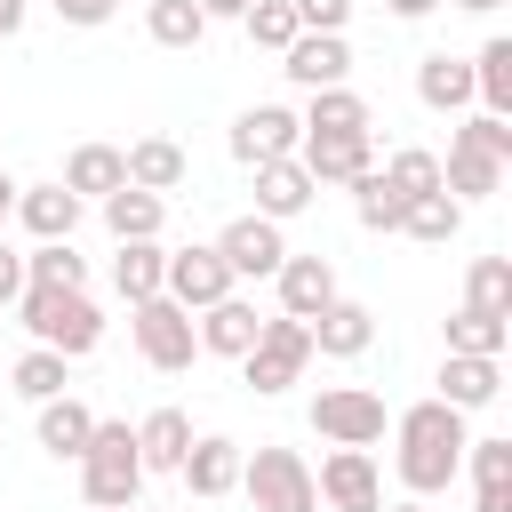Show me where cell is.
<instances>
[{
    "instance_id": "obj_1",
    "label": "cell",
    "mask_w": 512,
    "mask_h": 512,
    "mask_svg": "<svg viewBox=\"0 0 512 512\" xmlns=\"http://www.w3.org/2000/svg\"><path fill=\"white\" fill-rule=\"evenodd\" d=\"M392 464H400V488L408 496H440L456 472H464V408H448V400H416V408H400L392 416Z\"/></svg>"
},
{
    "instance_id": "obj_2",
    "label": "cell",
    "mask_w": 512,
    "mask_h": 512,
    "mask_svg": "<svg viewBox=\"0 0 512 512\" xmlns=\"http://www.w3.org/2000/svg\"><path fill=\"white\" fill-rule=\"evenodd\" d=\"M504 168H512V120H496V112H472L456 136H448V160H440V192L464 208V200H488L496 184H504Z\"/></svg>"
},
{
    "instance_id": "obj_3",
    "label": "cell",
    "mask_w": 512,
    "mask_h": 512,
    "mask_svg": "<svg viewBox=\"0 0 512 512\" xmlns=\"http://www.w3.org/2000/svg\"><path fill=\"white\" fill-rule=\"evenodd\" d=\"M16 320L32 328V344H48L64 360H80V352L104 344V312H96L88 288H24L16 296Z\"/></svg>"
},
{
    "instance_id": "obj_4",
    "label": "cell",
    "mask_w": 512,
    "mask_h": 512,
    "mask_svg": "<svg viewBox=\"0 0 512 512\" xmlns=\"http://www.w3.org/2000/svg\"><path fill=\"white\" fill-rule=\"evenodd\" d=\"M136 488H144V456H136V432L96 416L88 432V456H80V496L104 504V512H136Z\"/></svg>"
},
{
    "instance_id": "obj_5",
    "label": "cell",
    "mask_w": 512,
    "mask_h": 512,
    "mask_svg": "<svg viewBox=\"0 0 512 512\" xmlns=\"http://www.w3.org/2000/svg\"><path fill=\"white\" fill-rule=\"evenodd\" d=\"M240 496L256 512H320V488H312V464L280 440H264L256 456H240Z\"/></svg>"
},
{
    "instance_id": "obj_6",
    "label": "cell",
    "mask_w": 512,
    "mask_h": 512,
    "mask_svg": "<svg viewBox=\"0 0 512 512\" xmlns=\"http://www.w3.org/2000/svg\"><path fill=\"white\" fill-rule=\"evenodd\" d=\"M128 336H136L144 368H160V376H176V368H192V360H200V328H192V312H184V304H168V296L128 304Z\"/></svg>"
},
{
    "instance_id": "obj_7",
    "label": "cell",
    "mask_w": 512,
    "mask_h": 512,
    "mask_svg": "<svg viewBox=\"0 0 512 512\" xmlns=\"http://www.w3.org/2000/svg\"><path fill=\"white\" fill-rule=\"evenodd\" d=\"M304 368H312V328L288 320V312H272V320L256 328V344L240 352V376H248L256 392H288V384H304Z\"/></svg>"
},
{
    "instance_id": "obj_8",
    "label": "cell",
    "mask_w": 512,
    "mask_h": 512,
    "mask_svg": "<svg viewBox=\"0 0 512 512\" xmlns=\"http://www.w3.org/2000/svg\"><path fill=\"white\" fill-rule=\"evenodd\" d=\"M384 392H368V384H320L312 392V432L328 440V448H376L384 440Z\"/></svg>"
},
{
    "instance_id": "obj_9",
    "label": "cell",
    "mask_w": 512,
    "mask_h": 512,
    "mask_svg": "<svg viewBox=\"0 0 512 512\" xmlns=\"http://www.w3.org/2000/svg\"><path fill=\"white\" fill-rule=\"evenodd\" d=\"M240 280L224 272V256L208 248V240H192V248H168V272H160V296L168 304H184V312H208V304H224Z\"/></svg>"
},
{
    "instance_id": "obj_10",
    "label": "cell",
    "mask_w": 512,
    "mask_h": 512,
    "mask_svg": "<svg viewBox=\"0 0 512 512\" xmlns=\"http://www.w3.org/2000/svg\"><path fill=\"white\" fill-rule=\"evenodd\" d=\"M312 488H320L328 512H384V472H376L368 448H328L320 472H312Z\"/></svg>"
},
{
    "instance_id": "obj_11",
    "label": "cell",
    "mask_w": 512,
    "mask_h": 512,
    "mask_svg": "<svg viewBox=\"0 0 512 512\" xmlns=\"http://www.w3.org/2000/svg\"><path fill=\"white\" fill-rule=\"evenodd\" d=\"M296 144H304V120H296L288 104H248V112L232 120V160H240V168L296 160Z\"/></svg>"
},
{
    "instance_id": "obj_12",
    "label": "cell",
    "mask_w": 512,
    "mask_h": 512,
    "mask_svg": "<svg viewBox=\"0 0 512 512\" xmlns=\"http://www.w3.org/2000/svg\"><path fill=\"white\" fill-rule=\"evenodd\" d=\"M208 248L224 256V272H232V280H272V272H280V256H288V240H280V224H272V216H232Z\"/></svg>"
},
{
    "instance_id": "obj_13",
    "label": "cell",
    "mask_w": 512,
    "mask_h": 512,
    "mask_svg": "<svg viewBox=\"0 0 512 512\" xmlns=\"http://www.w3.org/2000/svg\"><path fill=\"white\" fill-rule=\"evenodd\" d=\"M280 72H288L296 88H344V80H352V40H344V32H296V40L280 48Z\"/></svg>"
},
{
    "instance_id": "obj_14",
    "label": "cell",
    "mask_w": 512,
    "mask_h": 512,
    "mask_svg": "<svg viewBox=\"0 0 512 512\" xmlns=\"http://www.w3.org/2000/svg\"><path fill=\"white\" fill-rule=\"evenodd\" d=\"M272 288H280V312H288V320H312V312H328V304L344 296V288H336V264H328V256H296V248L280 256Z\"/></svg>"
},
{
    "instance_id": "obj_15",
    "label": "cell",
    "mask_w": 512,
    "mask_h": 512,
    "mask_svg": "<svg viewBox=\"0 0 512 512\" xmlns=\"http://www.w3.org/2000/svg\"><path fill=\"white\" fill-rule=\"evenodd\" d=\"M240 440H224V432H200L192 448H184V464H176V480L192 488V496H232L240 488Z\"/></svg>"
},
{
    "instance_id": "obj_16",
    "label": "cell",
    "mask_w": 512,
    "mask_h": 512,
    "mask_svg": "<svg viewBox=\"0 0 512 512\" xmlns=\"http://www.w3.org/2000/svg\"><path fill=\"white\" fill-rule=\"evenodd\" d=\"M296 160H304L312 184H360V176L376 168V144H368V136H304Z\"/></svg>"
},
{
    "instance_id": "obj_17",
    "label": "cell",
    "mask_w": 512,
    "mask_h": 512,
    "mask_svg": "<svg viewBox=\"0 0 512 512\" xmlns=\"http://www.w3.org/2000/svg\"><path fill=\"white\" fill-rule=\"evenodd\" d=\"M192 328H200V352H216V360H240L248 344H256V328H264V312L232 288L224 304H208V312H192Z\"/></svg>"
},
{
    "instance_id": "obj_18",
    "label": "cell",
    "mask_w": 512,
    "mask_h": 512,
    "mask_svg": "<svg viewBox=\"0 0 512 512\" xmlns=\"http://www.w3.org/2000/svg\"><path fill=\"white\" fill-rule=\"evenodd\" d=\"M304 328H312V352H328V360H360V352L376 344V312H368V304H352V296H336V304H328V312H312Z\"/></svg>"
},
{
    "instance_id": "obj_19",
    "label": "cell",
    "mask_w": 512,
    "mask_h": 512,
    "mask_svg": "<svg viewBox=\"0 0 512 512\" xmlns=\"http://www.w3.org/2000/svg\"><path fill=\"white\" fill-rule=\"evenodd\" d=\"M40 448L56 456V464H80L88 456V432H96V408L88 400H72V392H56V400H40Z\"/></svg>"
},
{
    "instance_id": "obj_20",
    "label": "cell",
    "mask_w": 512,
    "mask_h": 512,
    "mask_svg": "<svg viewBox=\"0 0 512 512\" xmlns=\"http://www.w3.org/2000/svg\"><path fill=\"white\" fill-rule=\"evenodd\" d=\"M120 160H128V184H136V192H160V200L192 176V160H184V144H176V136H136Z\"/></svg>"
},
{
    "instance_id": "obj_21",
    "label": "cell",
    "mask_w": 512,
    "mask_h": 512,
    "mask_svg": "<svg viewBox=\"0 0 512 512\" xmlns=\"http://www.w3.org/2000/svg\"><path fill=\"white\" fill-rule=\"evenodd\" d=\"M312 200H320V184L304 176V160H264V168H256V216L288 224V216H304Z\"/></svg>"
},
{
    "instance_id": "obj_22",
    "label": "cell",
    "mask_w": 512,
    "mask_h": 512,
    "mask_svg": "<svg viewBox=\"0 0 512 512\" xmlns=\"http://www.w3.org/2000/svg\"><path fill=\"white\" fill-rule=\"evenodd\" d=\"M80 208H88V200H72L64 184H16V224H24L32 240H72Z\"/></svg>"
},
{
    "instance_id": "obj_23",
    "label": "cell",
    "mask_w": 512,
    "mask_h": 512,
    "mask_svg": "<svg viewBox=\"0 0 512 512\" xmlns=\"http://www.w3.org/2000/svg\"><path fill=\"white\" fill-rule=\"evenodd\" d=\"M296 120H304V136H368L376 128V112H368L360 88H312V104Z\"/></svg>"
},
{
    "instance_id": "obj_24",
    "label": "cell",
    "mask_w": 512,
    "mask_h": 512,
    "mask_svg": "<svg viewBox=\"0 0 512 512\" xmlns=\"http://www.w3.org/2000/svg\"><path fill=\"white\" fill-rule=\"evenodd\" d=\"M56 184H64L72 200H104V192L128 184V160H120V144H72V160H64Z\"/></svg>"
},
{
    "instance_id": "obj_25",
    "label": "cell",
    "mask_w": 512,
    "mask_h": 512,
    "mask_svg": "<svg viewBox=\"0 0 512 512\" xmlns=\"http://www.w3.org/2000/svg\"><path fill=\"white\" fill-rule=\"evenodd\" d=\"M496 392H504V368H496V360H472V352H448V360H440V392H432V400H448V408L472 416V408H488Z\"/></svg>"
},
{
    "instance_id": "obj_26",
    "label": "cell",
    "mask_w": 512,
    "mask_h": 512,
    "mask_svg": "<svg viewBox=\"0 0 512 512\" xmlns=\"http://www.w3.org/2000/svg\"><path fill=\"white\" fill-rule=\"evenodd\" d=\"M96 208H104V232H112V240H160V224H168V200H160V192H136V184L104 192Z\"/></svg>"
},
{
    "instance_id": "obj_27",
    "label": "cell",
    "mask_w": 512,
    "mask_h": 512,
    "mask_svg": "<svg viewBox=\"0 0 512 512\" xmlns=\"http://www.w3.org/2000/svg\"><path fill=\"white\" fill-rule=\"evenodd\" d=\"M192 440H200V432H192L184 408H152V416L136 424V456H144V472H176Z\"/></svg>"
},
{
    "instance_id": "obj_28",
    "label": "cell",
    "mask_w": 512,
    "mask_h": 512,
    "mask_svg": "<svg viewBox=\"0 0 512 512\" xmlns=\"http://www.w3.org/2000/svg\"><path fill=\"white\" fill-rule=\"evenodd\" d=\"M472 456V512H512V440H464Z\"/></svg>"
},
{
    "instance_id": "obj_29",
    "label": "cell",
    "mask_w": 512,
    "mask_h": 512,
    "mask_svg": "<svg viewBox=\"0 0 512 512\" xmlns=\"http://www.w3.org/2000/svg\"><path fill=\"white\" fill-rule=\"evenodd\" d=\"M472 104L496 112V120H512V40L504 32L480 40V56H472Z\"/></svg>"
},
{
    "instance_id": "obj_30",
    "label": "cell",
    "mask_w": 512,
    "mask_h": 512,
    "mask_svg": "<svg viewBox=\"0 0 512 512\" xmlns=\"http://www.w3.org/2000/svg\"><path fill=\"white\" fill-rule=\"evenodd\" d=\"M416 96H424L432 112H464V104H472V64L448 56V48H432V56L416 64Z\"/></svg>"
},
{
    "instance_id": "obj_31",
    "label": "cell",
    "mask_w": 512,
    "mask_h": 512,
    "mask_svg": "<svg viewBox=\"0 0 512 512\" xmlns=\"http://www.w3.org/2000/svg\"><path fill=\"white\" fill-rule=\"evenodd\" d=\"M160 272H168V248H160V240H120V256H112V288H120L128 304L160 296Z\"/></svg>"
},
{
    "instance_id": "obj_32",
    "label": "cell",
    "mask_w": 512,
    "mask_h": 512,
    "mask_svg": "<svg viewBox=\"0 0 512 512\" xmlns=\"http://www.w3.org/2000/svg\"><path fill=\"white\" fill-rule=\"evenodd\" d=\"M464 312L512 320V256H472V272H464Z\"/></svg>"
},
{
    "instance_id": "obj_33",
    "label": "cell",
    "mask_w": 512,
    "mask_h": 512,
    "mask_svg": "<svg viewBox=\"0 0 512 512\" xmlns=\"http://www.w3.org/2000/svg\"><path fill=\"white\" fill-rule=\"evenodd\" d=\"M64 368H72L64 352H48V344H32V352H24L16 368H8V384H16V400H32V408H40V400H56V392L72 384Z\"/></svg>"
},
{
    "instance_id": "obj_34",
    "label": "cell",
    "mask_w": 512,
    "mask_h": 512,
    "mask_svg": "<svg viewBox=\"0 0 512 512\" xmlns=\"http://www.w3.org/2000/svg\"><path fill=\"white\" fill-rule=\"evenodd\" d=\"M144 32L160 48H200L208 40V16H200V0H152L144 8Z\"/></svg>"
},
{
    "instance_id": "obj_35",
    "label": "cell",
    "mask_w": 512,
    "mask_h": 512,
    "mask_svg": "<svg viewBox=\"0 0 512 512\" xmlns=\"http://www.w3.org/2000/svg\"><path fill=\"white\" fill-rule=\"evenodd\" d=\"M376 176H384L400 200H432V192H440V152H416V144H400V152H392Z\"/></svg>"
},
{
    "instance_id": "obj_36",
    "label": "cell",
    "mask_w": 512,
    "mask_h": 512,
    "mask_svg": "<svg viewBox=\"0 0 512 512\" xmlns=\"http://www.w3.org/2000/svg\"><path fill=\"white\" fill-rule=\"evenodd\" d=\"M24 288H88V264L72 256V240H40L24 256Z\"/></svg>"
},
{
    "instance_id": "obj_37",
    "label": "cell",
    "mask_w": 512,
    "mask_h": 512,
    "mask_svg": "<svg viewBox=\"0 0 512 512\" xmlns=\"http://www.w3.org/2000/svg\"><path fill=\"white\" fill-rule=\"evenodd\" d=\"M352 208H360V224H368V232H400V224H408V200H400V192H392L376 168L352 184Z\"/></svg>"
},
{
    "instance_id": "obj_38",
    "label": "cell",
    "mask_w": 512,
    "mask_h": 512,
    "mask_svg": "<svg viewBox=\"0 0 512 512\" xmlns=\"http://www.w3.org/2000/svg\"><path fill=\"white\" fill-rule=\"evenodd\" d=\"M400 232L440 248V240H456V232H464V208H456L448 192H432V200H408V224H400Z\"/></svg>"
},
{
    "instance_id": "obj_39",
    "label": "cell",
    "mask_w": 512,
    "mask_h": 512,
    "mask_svg": "<svg viewBox=\"0 0 512 512\" xmlns=\"http://www.w3.org/2000/svg\"><path fill=\"white\" fill-rule=\"evenodd\" d=\"M448 352L504 360V320H488V312H456V320H448Z\"/></svg>"
},
{
    "instance_id": "obj_40",
    "label": "cell",
    "mask_w": 512,
    "mask_h": 512,
    "mask_svg": "<svg viewBox=\"0 0 512 512\" xmlns=\"http://www.w3.org/2000/svg\"><path fill=\"white\" fill-rule=\"evenodd\" d=\"M240 24H248V40H256V48H272V56L296 40V8H288V0H248V16H240Z\"/></svg>"
},
{
    "instance_id": "obj_41",
    "label": "cell",
    "mask_w": 512,
    "mask_h": 512,
    "mask_svg": "<svg viewBox=\"0 0 512 512\" xmlns=\"http://www.w3.org/2000/svg\"><path fill=\"white\" fill-rule=\"evenodd\" d=\"M296 8V32H344V16H352V0H288Z\"/></svg>"
},
{
    "instance_id": "obj_42",
    "label": "cell",
    "mask_w": 512,
    "mask_h": 512,
    "mask_svg": "<svg viewBox=\"0 0 512 512\" xmlns=\"http://www.w3.org/2000/svg\"><path fill=\"white\" fill-rule=\"evenodd\" d=\"M48 8H56L64 24H112V8H120V0H48Z\"/></svg>"
},
{
    "instance_id": "obj_43",
    "label": "cell",
    "mask_w": 512,
    "mask_h": 512,
    "mask_svg": "<svg viewBox=\"0 0 512 512\" xmlns=\"http://www.w3.org/2000/svg\"><path fill=\"white\" fill-rule=\"evenodd\" d=\"M16 296H24V256L0 240V304H16Z\"/></svg>"
},
{
    "instance_id": "obj_44",
    "label": "cell",
    "mask_w": 512,
    "mask_h": 512,
    "mask_svg": "<svg viewBox=\"0 0 512 512\" xmlns=\"http://www.w3.org/2000/svg\"><path fill=\"white\" fill-rule=\"evenodd\" d=\"M200 16H208V24H216V16H232V24H240V16H248V0H200Z\"/></svg>"
},
{
    "instance_id": "obj_45",
    "label": "cell",
    "mask_w": 512,
    "mask_h": 512,
    "mask_svg": "<svg viewBox=\"0 0 512 512\" xmlns=\"http://www.w3.org/2000/svg\"><path fill=\"white\" fill-rule=\"evenodd\" d=\"M24 32V0H0V40H16Z\"/></svg>"
},
{
    "instance_id": "obj_46",
    "label": "cell",
    "mask_w": 512,
    "mask_h": 512,
    "mask_svg": "<svg viewBox=\"0 0 512 512\" xmlns=\"http://www.w3.org/2000/svg\"><path fill=\"white\" fill-rule=\"evenodd\" d=\"M384 8H392V16H408V24H416V16H432V8H440V0H384Z\"/></svg>"
},
{
    "instance_id": "obj_47",
    "label": "cell",
    "mask_w": 512,
    "mask_h": 512,
    "mask_svg": "<svg viewBox=\"0 0 512 512\" xmlns=\"http://www.w3.org/2000/svg\"><path fill=\"white\" fill-rule=\"evenodd\" d=\"M8 216H16V176L0 168V232H8Z\"/></svg>"
},
{
    "instance_id": "obj_48",
    "label": "cell",
    "mask_w": 512,
    "mask_h": 512,
    "mask_svg": "<svg viewBox=\"0 0 512 512\" xmlns=\"http://www.w3.org/2000/svg\"><path fill=\"white\" fill-rule=\"evenodd\" d=\"M448 8H464V16H488V8H504V0H448Z\"/></svg>"
},
{
    "instance_id": "obj_49",
    "label": "cell",
    "mask_w": 512,
    "mask_h": 512,
    "mask_svg": "<svg viewBox=\"0 0 512 512\" xmlns=\"http://www.w3.org/2000/svg\"><path fill=\"white\" fill-rule=\"evenodd\" d=\"M384 512H432V504H424V496H408V504H384Z\"/></svg>"
},
{
    "instance_id": "obj_50",
    "label": "cell",
    "mask_w": 512,
    "mask_h": 512,
    "mask_svg": "<svg viewBox=\"0 0 512 512\" xmlns=\"http://www.w3.org/2000/svg\"><path fill=\"white\" fill-rule=\"evenodd\" d=\"M80 512H104V504H80Z\"/></svg>"
}]
</instances>
